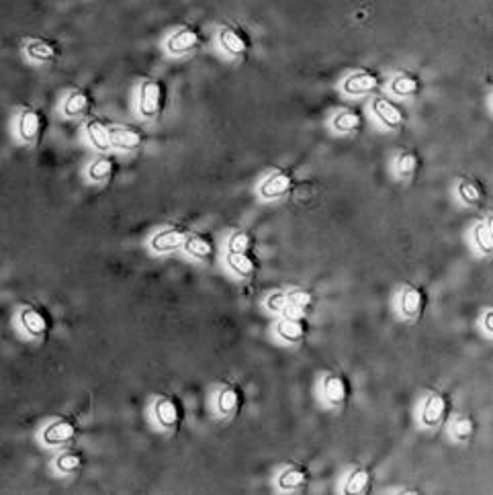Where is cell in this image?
Segmentation results:
<instances>
[{
  "label": "cell",
  "instance_id": "obj_4",
  "mask_svg": "<svg viewBox=\"0 0 493 495\" xmlns=\"http://www.w3.org/2000/svg\"><path fill=\"white\" fill-rule=\"evenodd\" d=\"M20 324L27 330V334H31L35 338H43L52 332L54 320L43 307H27L20 313Z\"/></svg>",
  "mask_w": 493,
  "mask_h": 495
},
{
  "label": "cell",
  "instance_id": "obj_14",
  "mask_svg": "<svg viewBox=\"0 0 493 495\" xmlns=\"http://www.w3.org/2000/svg\"><path fill=\"white\" fill-rule=\"evenodd\" d=\"M221 45L227 54L232 56H246L252 47V41H250V35L244 31V29H237V27H227L221 31Z\"/></svg>",
  "mask_w": 493,
  "mask_h": 495
},
{
  "label": "cell",
  "instance_id": "obj_12",
  "mask_svg": "<svg viewBox=\"0 0 493 495\" xmlns=\"http://www.w3.org/2000/svg\"><path fill=\"white\" fill-rule=\"evenodd\" d=\"M323 393H326V400L330 401L332 405L342 407L350 400L352 387H350L348 377H344V375H328L326 381H323Z\"/></svg>",
  "mask_w": 493,
  "mask_h": 495
},
{
  "label": "cell",
  "instance_id": "obj_1",
  "mask_svg": "<svg viewBox=\"0 0 493 495\" xmlns=\"http://www.w3.org/2000/svg\"><path fill=\"white\" fill-rule=\"evenodd\" d=\"M166 107V84L162 80H145L139 95V111L145 119H156Z\"/></svg>",
  "mask_w": 493,
  "mask_h": 495
},
{
  "label": "cell",
  "instance_id": "obj_3",
  "mask_svg": "<svg viewBox=\"0 0 493 495\" xmlns=\"http://www.w3.org/2000/svg\"><path fill=\"white\" fill-rule=\"evenodd\" d=\"M156 419L160 426L168 428V430H177L178 426L184 421V403L174 397V395H166L156 403Z\"/></svg>",
  "mask_w": 493,
  "mask_h": 495
},
{
  "label": "cell",
  "instance_id": "obj_19",
  "mask_svg": "<svg viewBox=\"0 0 493 495\" xmlns=\"http://www.w3.org/2000/svg\"><path fill=\"white\" fill-rule=\"evenodd\" d=\"M86 132H88L90 141L95 144V148H99L100 152H107V150H111V148H113L111 127H109L105 121H100V119H93V121H88Z\"/></svg>",
  "mask_w": 493,
  "mask_h": 495
},
{
  "label": "cell",
  "instance_id": "obj_13",
  "mask_svg": "<svg viewBox=\"0 0 493 495\" xmlns=\"http://www.w3.org/2000/svg\"><path fill=\"white\" fill-rule=\"evenodd\" d=\"M189 229L184 228H170V229H162L154 235L152 240V248L164 254V252H174L178 248L186 246V240H189Z\"/></svg>",
  "mask_w": 493,
  "mask_h": 495
},
{
  "label": "cell",
  "instance_id": "obj_25",
  "mask_svg": "<svg viewBox=\"0 0 493 495\" xmlns=\"http://www.w3.org/2000/svg\"><path fill=\"white\" fill-rule=\"evenodd\" d=\"M458 194H461V199H463L467 205H473V207L483 205V203H485V197H487L485 187H483L479 180H473V178H469V180H463V182H461V187H458Z\"/></svg>",
  "mask_w": 493,
  "mask_h": 495
},
{
  "label": "cell",
  "instance_id": "obj_21",
  "mask_svg": "<svg viewBox=\"0 0 493 495\" xmlns=\"http://www.w3.org/2000/svg\"><path fill=\"white\" fill-rule=\"evenodd\" d=\"M93 109V96L86 91H74L64 103V113L68 117H84Z\"/></svg>",
  "mask_w": 493,
  "mask_h": 495
},
{
  "label": "cell",
  "instance_id": "obj_32",
  "mask_svg": "<svg viewBox=\"0 0 493 495\" xmlns=\"http://www.w3.org/2000/svg\"><path fill=\"white\" fill-rule=\"evenodd\" d=\"M475 242H477V246L481 248V252L492 254L493 233H492V226H489V223H479V226L475 228Z\"/></svg>",
  "mask_w": 493,
  "mask_h": 495
},
{
  "label": "cell",
  "instance_id": "obj_22",
  "mask_svg": "<svg viewBox=\"0 0 493 495\" xmlns=\"http://www.w3.org/2000/svg\"><path fill=\"white\" fill-rule=\"evenodd\" d=\"M276 332L287 342H301L307 336L309 325H307L305 320H289V318H285L280 324L276 325Z\"/></svg>",
  "mask_w": 493,
  "mask_h": 495
},
{
  "label": "cell",
  "instance_id": "obj_23",
  "mask_svg": "<svg viewBox=\"0 0 493 495\" xmlns=\"http://www.w3.org/2000/svg\"><path fill=\"white\" fill-rule=\"evenodd\" d=\"M309 481V473L303 467H289L287 471H283L278 477V487L287 489V491H297L301 487H305Z\"/></svg>",
  "mask_w": 493,
  "mask_h": 495
},
{
  "label": "cell",
  "instance_id": "obj_37",
  "mask_svg": "<svg viewBox=\"0 0 493 495\" xmlns=\"http://www.w3.org/2000/svg\"><path fill=\"white\" fill-rule=\"evenodd\" d=\"M485 330H487V334H492L493 332V313L492 311H487V313H485Z\"/></svg>",
  "mask_w": 493,
  "mask_h": 495
},
{
  "label": "cell",
  "instance_id": "obj_35",
  "mask_svg": "<svg viewBox=\"0 0 493 495\" xmlns=\"http://www.w3.org/2000/svg\"><path fill=\"white\" fill-rule=\"evenodd\" d=\"M287 305H289V295H287V293H283V291L273 293V295L268 297V307H271L273 311H283Z\"/></svg>",
  "mask_w": 493,
  "mask_h": 495
},
{
  "label": "cell",
  "instance_id": "obj_27",
  "mask_svg": "<svg viewBox=\"0 0 493 495\" xmlns=\"http://www.w3.org/2000/svg\"><path fill=\"white\" fill-rule=\"evenodd\" d=\"M27 54L37 62H54L59 56V50L56 43L47 39H35L27 45Z\"/></svg>",
  "mask_w": 493,
  "mask_h": 495
},
{
  "label": "cell",
  "instance_id": "obj_29",
  "mask_svg": "<svg viewBox=\"0 0 493 495\" xmlns=\"http://www.w3.org/2000/svg\"><path fill=\"white\" fill-rule=\"evenodd\" d=\"M56 465H58L61 473H78L80 469L86 465V458L78 450H66V453L59 455Z\"/></svg>",
  "mask_w": 493,
  "mask_h": 495
},
{
  "label": "cell",
  "instance_id": "obj_24",
  "mask_svg": "<svg viewBox=\"0 0 493 495\" xmlns=\"http://www.w3.org/2000/svg\"><path fill=\"white\" fill-rule=\"evenodd\" d=\"M334 125L338 132H344V134H356L364 127V115L356 109H346L342 113L335 115Z\"/></svg>",
  "mask_w": 493,
  "mask_h": 495
},
{
  "label": "cell",
  "instance_id": "obj_6",
  "mask_svg": "<svg viewBox=\"0 0 493 495\" xmlns=\"http://www.w3.org/2000/svg\"><path fill=\"white\" fill-rule=\"evenodd\" d=\"M381 84H383V78H381L379 72L364 70V72H356V74H352L350 78H346L344 91H346L348 95L355 96L371 95V93H375V91L381 88Z\"/></svg>",
  "mask_w": 493,
  "mask_h": 495
},
{
  "label": "cell",
  "instance_id": "obj_28",
  "mask_svg": "<svg viewBox=\"0 0 493 495\" xmlns=\"http://www.w3.org/2000/svg\"><path fill=\"white\" fill-rule=\"evenodd\" d=\"M397 96H415L422 91V80L415 74H399L391 84Z\"/></svg>",
  "mask_w": 493,
  "mask_h": 495
},
{
  "label": "cell",
  "instance_id": "obj_16",
  "mask_svg": "<svg viewBox=\"0 0 493 495\" xmlns=\"http://www.w3.org/2000/svg\"><path fill=\"white\" fill-rule=\"evenodd\" d=\"M244 405V393L242 389L236 385H230L225 389H221V393L218 395V409L219 414L223 416H236L237 412Z\"/></svg>",
  "mask_w": 493,
  "mask_h": 495
},
{
  "label": "cell",
  "instance_id": "obj_7",
  "mask_svg": "<svg viewBox=\"0 0 493 495\" xmlns=\"http://www.w3.org/2000/svg\"><path fill=\"white\" fill-rule=\"evenodd\" d=\"M428 307V293L420 285H410L401 295V311L408 320H417Z\"/></svg>",
  "mask_w": 493,
  "mask_h": 495
},
{
  "label": "cell",
  "instance_id": "obj_5",
  "mask_svg": "<svg viewBox=\"0 0 493 495\" xmlns=\"http://www.w3.org/2000/svg\"><path fill=\"white\" fill-rule=\"evenodd\" d=\"M78 436V426L74 419L61 418L52 421L45 430H43V440L49 446H64L74 442V438Z\"/></svg>",
  "mask_w": 493,
  "mask_h": 495
},
{
  "label": "cell",
  "instance_id": "obj_15",
  "mask_svg": "<svg viewBox=\"0 0 493 495\" xmlns=\"http://www.w3.org/2000/svg\"><path fill=\"white\" fill-rule=\"evenodd\" d=\"M186 252L197 258V260H203V262H211L215 260L218 256V244L211 235L207 233H195L186 240Z\"/></svg>",
  "mask_w": 493,
  "mask_h": 495
},
{
  "label": "cell",
  "instance_id": "obj_34",
  "mask_svg": "<svg viewBox=\"0 0 493 495\" xmlns=\"http://www.w3.org/2000/svg\"><path fill=\"white\" fill-rule=\"evenodd\" d=\"M289 303H293L295 307L303 309V311L307 313L309 309H314V307H316V295H314L311 291H305V289H301V291H293V293L289 295Z\"/></svg>",
  "mask_w": 493,
  "mask_h": 495
},
{
  "label": "cell",
  "instance_id": "obj_33",
  "mask_svg": "<svg viewBox=\"0 0 493 495\" xmlns=\"http://www.w3.org/2000/svg\"><path fill=\"white\" fill-rule=\"evenodd\" d=\"M254 248V235L248 231H236L230 238V252H252Z\"/></svg>",
  "mask_w": 493,
  "mask_h": 495
},
{
  "label": "cell",
  "instance_id": "obj_26",
  "mask_svg": "<svg viewBox=\"0 0 493 495\" xmlns=\"http://www.w3.org/2000/svg\"><path fill=\"white\" fill-rule=\"evenodd\" d=\"M119 170V162L111 156H100L90 164V178L93 180H111Z\"/></svg>",
  "mask_w": 493,
  "mask_h": 495
},
{
  "label": "cell",
  "instance_id": "obj_9",
  "mask_svg": "<svg viewBox=\"0 0 493 495\" xmlns=\"http://www.w3.org/2000/svg\"><path fill=\"white\" fill-rule=\"evenodd\" d=\"M203 43H205V37H203V33L198 29L184 27V29L177 31L172 37L168 39V50L172 54H177V56H182V54H191V52L198 50Z\"/></svg>",
  "mask_w": 493,
  "mask_h": 495
},
{
  "label": "cell",
  "instance_id": "obj_11",
  "mask_svg": "<svg viewBox=\"0 0 493 495\" xmlns=\"http://www.w3.org/2000/svg\"><path fill=\"white\" fill-rule=\"evenodd\" d=\"M295 187V176L287 170H278L271 174L262 185H260V197L264 199H278L285 197L287 192L293 191Z\"/></svg>",
  "mask_w": 493,
  "mask_h": 495
},
{
  "label": "cell",
  "instance_id": "obj_18",
  "mask_svg": "<svg viewBox=\"0 0 493 495\" xmlns=\"http://www.w3.org/2000/svg\"><path fill=\"white\" fill-rule=\"evenodd\" d=\"M227 264L232 270L239 274L242 279H250L254 276L258 270V260L252 252H230L227 254Z\"/></svg>",
  "mask_w": 493,
  "mask_h": 495
},
{
  "label": "cell",
  "instance_id": "obj_36",
  "mask_svg": "<svg viewBox=\"0 0 493 495\" xmlns=\"http://www.w3.org/2000/svg\"><path fill=\"white\" fill-rule=\"evenodd\" d=\"M283 315H285V318H289V320H305V311H303V309H299V307H295L293 303H289L285 309H283Z\"/></svg>",
  "mask_w": 493,
  "mask_h": 495
},
{
  "label": "cell",
  "instance_id": "obj_17",
  "mask_svg": "<svg viewBox=\"0 0 493 495\" xmlns=\"http://www.w3.org/2000/svg\"><path fill=\"white\" fill-rule=\"evenodd\" d=\"M111 135H113V146L119 150L133 152L143 146V134L136 127H113Z\"/></svg>",
  "mask_w": 493,
  "mask_h": 495
},
{
  "label": "cell",
  "instance_id": "obj_31",
  "mask_svg": "<svg viewBox=\"0 0 493 495\" xmlns=\"http://www.w3.org/2000/svg\"><path fill=\"white\" fill-rule=\"evenodd\" d=\"M475 432H477V421L471 416H463L453 424V434L456 440L467 442V440L473 438Z\"/></svg>",
  "mask_w": 493,
  "mask_h": 495
},
{
  "label": "cell",
  "instance_id": "obj_20",
  "mask_svg": "<svg viewBox=\"0 0 493 495\" xmlns=\"http://www.w3.org/2000/svg\"><path fill=\"white\" fill-rule=\"evenodd\" d=\"M371 487H373V475L367 467H358L355 469L348 481H346V487L344 491L350 495H364L371 494Z\"/></svg>",
  "mask_w": 493,
  "mask_h": 495
},
{
  "label": "cell",
  "instance_id": "obj_8",
  "mask_svg": "<svg viewBox=\"0 0 493 495\" xmlns=\"http://www.w3.org/2000/svg\"><path fill=\"white\" fill-rule=\"evenodd\" d=\"M373 111L375 115L391 129H399L403 123H405V111L401 105L393 103L391 98L387 96H376L373 100Z\"/></svg>",
  "mask_w": 493,
  "mask_h": 495
},
{
  "label": "cell",
  "instance_id": "obj_2",
  "mask_svg": "<svg viewBox=\"0 0 493 495\" xmlns=\"http://www.w3.org/2000/svg\"><path fill=\"white\" fill-rule=\"evenodd\" d=\"M453 412V403L446 393H432L422 409V424L428 428H438L442 426Z\"/></svg>",
  "mask_w": 493,
  "mask_h": 495
},
{
  "label": "cell",
  "instance_id": "obj_10",
  "mask_svg": "<svg viewBox=\"0 0 493 495\" xmlns=\"http://www.w3.org/2000/svg\"><path fill=\"white\" fill-rule=\"evenodd\" d=\"M45 117L35 111V109H27L20 113L19 119V134L27 144H37L41 139V135L45 134Z\"/></svg>",
  "mask_w": 493,
  "mask_h": 495
},
{
  "label": "cell",
  "instance_id": "obj_30",
  "mask_svg": "<svg viewBox=\"0 0 493 495\" xmlns=\"http://www.w3.org/2000/svg\"><path fill=\"white\" fill-rule=\"evenodd\" d=\"M422 168V158L417 152H403L397 158V172L403 178H412Z\"/></svg>",
  "mask_w": 493,
  "mask_h": 495
}]
</instances>
